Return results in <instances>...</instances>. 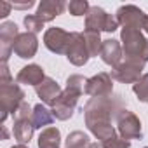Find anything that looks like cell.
Here are the masks:
<instances>
[{
    "mask_svg": "<svg viewBox=\"0 0 148 148\" xmlns=\"http://www.w3.org/2000/svg\"><path fill=\"white\" fill-rule=\"evenodd\" d=\"M25 103V91L21 89L19 84H7V86H0V108H2V117L0 122L2 125L5 124L9 115H14L18 108Z\"/></svg>",
    "mask_w": 148,
    "mask_h": 148,
    "instance_id": "cell-3",
    "label": "cell"
},
{
    "mask_svg": "<svg viewBox=\"0 0 148 148\" xmlns=\"http://www.w3.org/2000/svg\"><path fill=\"white\" fill-rule=\"evenodd\" d=\"M0 73H2V77H0V86H7V84H12V77H11V71H9V66L7 63H2L0 66Z\"/></svg>",
    "mask_w": 148,
    "mask_h": 148,
    "instance_id": "cell-27",
    "label": "cell"
},
{
    "mask_svg": "<svg viewBox=\"0 0 148 148\" xmlns=\"http://www.w3.org/2000/svg\"><path fill=\"white\" fill-rule=\"evenodd\" d=\"M119 21L113 14H108L103 7L99 5H92L86 16V32H106V33H113L119 28Z\"/></svg>",
    "mask_w": 148,
    "mask_h": 148,
    "instance_id": "cell-6",
    "label": "cell"
},
{
    "mask_svg": "<svg viewBox=\"0 0 148 148\" xmlns=\"http://www.w3.org/2000/svg\"><path fill=\"white\" fill-rule=\"evenodd\" d=\"M89 145H91V139L82 131H73L64 139V146L66 148H89Z\"/></svg>",
    "mask_w": 148,
    "mask_h": 148,
    "instance_id": "cell-21",
    "label": "cell"
},
{
    "mask_svg": "<svg viewBox=\"0 0 148 148\" xmlns=\"http://www.w3.org/2000/svg\"><path fill=\"white\" fill-rule=\"evenodd\" d=\"M18 84H25V86H38L45 80V73L42 70L40 64H28V66H23L16 77Z\"/></svg>",
    "mask_w": 148,
    "mask_h": 148,
    "instance_id": "cell-18",
    "label": "cell"
},
{
    "mask_svg": "<svg viewBox=\"0 0 148 148\" xmlns=\"http://www.w3.org/2000/svg\"><path fill=\"white\" fill-rule=\"evenodd\" d=\"M35 92H37V96L42 99V103H44V105L52 106V105L58 101V98L61 96V92H63V91H61L59 84H58L54 79L45 77V80L35 87Z\"/></svg>",
    "mask_w": 148,
    "mask_h": 148,
    "instance_id": "cell-16",
    "label": "cell"
},
{
    "mask_svg": "<svg viewBox=\"0 0 148 148\" xmlns=\"http://www.w3.org/2000/svg\"><path fill=\"white\" fill-rule=\"evenodd\" d=\"M82 91H77L73 87H64V91L61 92V96L58 98V101L51 106V112L54 115L56 120H68L73 117V112L77 108L79 98L82 96Z\"/></svg>",
    "mask_w": 148,
    "mask_h": 148,
    "instance_id": "cell-7",
    "label": "cell"
},
{
    "mask_svg": "<svg viewBox=\"0 0 148 148\" xmlns=\"http://www.w3.org/2000/svg\"><path fill=\"white\" fill-rule=\"evenodd\" d=\"M101 146L103 148H131V141L124 139L120 134H115V136L108 138L106 141H103Z\"/></svg>",
    "mask_w": 148,
    "mask_h": 148,
    "instance_id": "cell-26",
    "label": "cell"
},
{
    "mask_svg": "<svg viewBox=\"0 0 148 148\" xmlns=\"http://www.w3.org/2000/svg\"><path fill=\"white\" fill-rule=\"evenodd\" d=\"M120 42L125 58H139L145 63L148 61V38L143 37L141 30L124 26L120 32Z\"/></svg>",
    "mask_w": 148,
    "mask_h": 148,
    "instance_id": "cell-2",
    "label": "cell"
},
{
    "mask_svg": "<svg viewBox=\"0 0 148 148\" xmlns=\"http://www.w3.org/2000/svg\"><path fill=\"white\" fill-rule=\"evenodd\" d=\"M66 9L70 11L71 16H87L91 5H89L87 0H71Z\"/></svg>",
    "mask_w": 148,
    "mask_h": 148,
    "instance_id": "cell-24",
    "label": "cell"
},
{
    "mask_svg": "<svg viewBox=\"0 0 148 148\" xmlns=\"http://www.w3.org/2000/svg\"><path fill=\"white\" fill-rule=\"evenodd\" d=\"M7 138H9V131L5 125H2V139H7Z\"/></svg>",
    "mask_w": 148,
    "mask_h": 148,
    "instance_id": "cell-30",
    "label": "cell"
},
{
    "mask_svg": "<svg viewBox=\"0 0 148 148\" xmlns=\"http://www.w3.org/2000/svg\"><path fill=\"white\" fill-rule=\"evenodd\" d=\"M19 35V28L12 21H4L0 25V56L2 63H7L11 58V52H14V42Z\"/></svg>",
    "mask_w": 148,
    "mask_h": 148,
    "instance_id": "cell-12",
    "label": "cell"
},
{
    "mask_svg": "<svg viewBox=\"0 0 148 148\" xmlns=\"http://www.w3.org/2000/svg\"><path fill=\"white\" fill-rule=\"evenodd\" d=\"M61 132L58 127H45L38 136V148H59Z\"/></svg>",
    "mask_w": 148,
    "mask_h": 148,
    "instance_id": "cell-20",
    "label": "cell"
},
{
    "mask_svg": "<svg viewBox=\"0 0 148 148\" xmlns=\"http://www.w3.org/2000/svg\"><path fill=\"white\" fill-rule=\"evenodd\" d=\"M0 18L2 19H5L7 16H9V12H11V9H12V5L11 4H7V2H0Z\"/></svg>",
    "mask_w": 148,
    "mask_h": 148,
    "instance_id": "cell-28",
    "label": "cell"
},
{
    "mask_svg": "<svg viewBox=\"0 0 148 148\" xmlns=\"http://www.w3.org/2000/svg\"><path fill=\"white\" fill-rule=\"evenodd\" d=\"M124 110L122 96L112 94L103 98H91L84 106V120L87 129L99 139V143L106 141L108 138L115 136L117 131L112 125L117 120V115Z\"/></svg>",
    "mask_w": 148,
    "mask_h": 148,
    "instance_id": "cell-1",
    "label": "cell"
},
{
    "mask_svg": "<svg viewBox=\"0 0 148 148\" xmlns=\"http://www.w3.org/2000/svg\"><path fill=\"white\" fill-rule=\"evenodd\" d=\"M70 37H71L70 32H66L59 26H52V28H47L44 33V45L54 54H66Z\"/></svg>",
    "mask_w": 148,
    "mask_h": 148,
    "instance_id": "cell-11",
    "label": "cell"
},
{
    "mask_svg": "<svg viewBox=\"0 0 148 148\" xmlns=\"http://www.w3.org/2000/svg\"><path fill=\"white\" fill-rule=\"evenodd\" d=\"M66 7L68 5L63 2V0H42V2L38 4V7H37V16L44 23H49L54 18L61 16Z\"/></svg>",
    "mask_w": 148,
    "mask_h": 148,
    "instance_id": "cell-17",
    "label": "cell"
},
{
    "mask_svg": "<svg viewBox=\"0 0 148 148\" xmlns=\"http://www.w3.org/2000/svg\"><path fill=\"white\" fill-rule=\"evenodd\" d=\"M117 131L124 139H141L143 138V125L136 113L129 110H120L117 115Z\"/></svg>",
    "mask_w": 148,
    "mask_h": 148,
    "instance_id": "cell-9",
    "label": "cell"
},
{
    "mask_svg": "<svg viewBox=\"0 0 148 148\" xmlns=\"http://www.w3.org/2000/svg\"><path fill=\"white\" fill-rule=\"evenodd\" d=\"M32 120H33L35 129H42V127H47V125H51V124L54 122V115H52V112H51L45 105L38 103V105L33 106Z\"/></svg>",
    "mask_w": 148,
    "mask_h": 148,
    "instance_id": "cell-19",
    "label": "cell"
},
{
    "mask_svg": "<svg viewBox=\"0 0 148 148\" xmlns=\"http://www.w3.org/2000/svg\"><path fill=\"white\" fill-rule=\"evenodd\" d=\"M89 58H91V54H89L84 33L71 32L70 44H68V49H66V59L75 66H84L89 61Z\"/></svg>",
    "mask_w": 148,
    "mask_h": 148,
    "instance_id": "cell-10",
    "label": "cell"
},
{
    "mask_svg": "<svg viewBox=\"0 0 148 148\" xmlns=\"http://www.w3.org/2000/svg\"><path fill=\"white\" fill-rule=\"evenodd\" d=\"M99 58L103 59L105 64L115 68L122 58H124V51H122V44L115 38H108V40H103L101 44V51H99Z\"/></svg>",
    "mask_w": 148,
    "mask_h": 148,
    "instance_id": "cell-15",
    "label": "cell"
},
{
    "mask_svg": "<svg viewBox=\"0 0 148 148\" xmlns=\"http://www.w3.org/2000/svg\"><path fill=\"white\" fill-rule=\"evenodd\" d=\"M136 98L143 103H148V73H143V77L132 86Z\"/></svg>",
    "mask_w": 148,
    "mask_h": 148,
    "instance_id": "cell-23",
    "label": "cell"
},
{
    "mask_svg": "<svg viewBox=\"0 0 148 148\" xmlns=\"http://www.w3.org/2000/svg\"><path fill=\"white\" fill-rule=\"evenodd\" d=\"M112 75L106 71H101L98 75L87 79L86 86V94L91 98H103V96H112L113 94V84H112Z\"/></svg>",
    "mask_w": 148,
    "mask_h": 148,
    "instance_id": "cell-13",
    "label": "cell"
},
{
    "mask_svg": "<svg viewBox=\"0 0 148 148\" xmlns=\"http://www.w3.org/2000/svg\"><path fill=\"white\" fill-rule=\"evenodd\" d=\"M145 148H148V146H145Z\"/></svg>",
    "mask_w": 148,
    "mask_h": 148,
    "instance_id": "cell-33",
    "label": "cell"
},
{
    "mask_svg": "<svg viewBox=\"0 0 148 148\" xmlns=\"http://www.w3.org/2000/svg\"><path fill=\"white\" fill-rule=\"evenodd\" d=\"M145 61L139 58H124L115 68H112V79L120 84H136L143 77Z\"/></svg>",
    "mask_w": 148,
    "mask_h": 148,
    "instance_id": "cell-4",
    "label": "cell"
},
{
    "mask_svg": "<svg viewBox=\"0 0 148 148\" xmlns=\"http://www.w3.org/2000/svg\"><path fill=\"white\" fill-rule=\"evenodd\" d=\"M32 113H33V108L25 101L18 108V112L12 115V119H14L12 132H14V138H16L18 145H26L33 138L35 125H33V120H32Z\"/></svg>",
    "mask_w": 148,
    "mask_h": 148,
    "instance_id": "cell-5",
    "label": "cell"
},
{
    "mask_svg": "<svg viewBox=\"0 0 148 148\" xmlns=\"http://www.w3.org/2000/svg\"><path fill=\"white\" fill-rule=\"evenodd\" d=\"M23 23H25V26H26V32H30V33H40L42 32V28H44V21L37 16V14H28V16H25V19H23Z\"/></svg>",
    "mask_w": 148,
    "mask_h": 148,
    "instance_id": "cell-25",
    "label": "cell"
},
{
    "mask_svg": "<svg viewBox=\"0 0 148 148\" xmlns=\"http://www.w3.org/2000/svg\"><path fill=\"white\" fill-rule=\"evenodd\" d=\"M89 148H103V146H101V143H91Z\"/></svg>",
    "mask_w": 148,
    "mask_h": 148,
    "instance_id": "cell-31",
    "label": "cell"
},
{
    "mask_svg": "<svg viewBox=\"0 0 148 148\" xmlns=\"http://www.w3.org/2000/svg\"><path fill=\"white\" fill-rule=\"evenodd\" d=\"M33 5H35V2H32V0H30V2H26V4H12L14 9H30Z\"/></svg>",
    "mask_w": 148,
    "mask_h": 148,
    "instance_id": "cell-29",
    "label": "cell"
},
{
    "mask_svg": "<svg viewBox=\"0 0 148 148\" xmlns=\"http://www.w3.org/2000/svg\"><path fill=\"white\" fill-rule=\"evenodd\" d=\"M84 38H86V44H87V49H89L91 58L99 56L101 44H103V40L99 38V33H94V32H84Z\"/></svg>",
    "mask_w": 148,
    "mask_h": 148,
    "instance_id": "cell-22",
    "label": "cell"
},
{
    "mask_svg": "<svg viewBox=\"0 0 148 148\" xmlns=\"http://www.w3.org/2000/svg\"><path fill=\"white\" fill-rule=\"evenodd\" d=\"M11 148H28L26 145H16V146H11Z\"/></svg>",
    "mask_w": 148,
    "mask_h": 148,
    "instance_id": "cell-32",
    "label": "cell"
},
{
    "mask_svg": "<svg viewBox=\"0 0 148 148\" xmlns=\"http://www.w3.org/2000/svg\"><path fill=\"white\" fill-rule=\"evenodd\" d=\"M115 18L122 28L131 26V28H138V30L148 33V14H145L138 5H132V4L120 5Z\"/></svg>",
    "mask_w": 148,
    "mask_h": 148,
    "instance_id": "cell-8",
    "label": "cell"
},
{
    "mask_svg": "<svg viewBox=\"0 0 148 148\" xmlns=\"http://www.w3.org/2000/svg\"><path fill=\"white\" fill-rule=\"evenodd\" d=\"M14 54L21 59H30L37 54L38 51V38L35 33H30V32H25V33H19L16 42H14Z\"/></svg>",
    "mask_w": 148,
    "mask_h": 148,
    "instance_id": "cell-14",
    "label": "cell"
}]
</instances>
